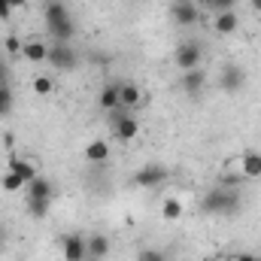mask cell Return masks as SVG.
Listing matches in <instances>:
<instances>
[{"instance_id": "ba28073f", "label": "cell", "mask_w": 261, "mask_h": 261, "mask_svg": "<svg viewBox=\"0 0 261 261\" xmlns=\"http://www.w3.org/2000/svg\"><path fill=\"white\" fill-rule=\"evenodd\" d=\"M246 85V70L237 64H225L219 70V88L222 91H228V94H234V91H240Z\"/></svg>"}, {"instance_id": "7c38bea8", "label": "cell", "mask_w": 261, "mask_h": 261, "mask_svg": "<svg viewBox=\"0 0 261 261\" xmlns=\"http://www.w3.org/2000/svg\"><path fill=\"white\" fill-rule=\"evenodd\" d=\"M110 249H113V243H110L107 234H88V255H85V261H107Z\"/></svg>"}, {"instance_id": "4fadbf2b", "label": "cell", "mask_w": 261, "mask_h": 261, "mask_svg": "<svg viewBox=\"0 0 261 261\" xmlns=\"http://www.w3.org/2000/svg\"><path fill=\"white\" fill-rule=\"evenodd\" d=\"M82 158L88 164H107L110 161V143L107 140H91L85 149H82Z\"/></svg>"}, {"instance_id": "1f68e13d", "label": "cell", "mask_w": 261, "mask_h": 261, "mask_svg": "<svg viewBox=\"0 0 261 261\" xmlns=\"http://www.w3.org/2000/svg\"><path fill=\"white\" fill-rule=\"evenodd\" d=\"M249 3H252V9H255V12H261V0H249Z\"/></svg>"}, {"instance_id": "5bb4252c", "label": "cell", "mask_w": 261, "mask_h": 261, "mask_svg": "<svg viewBox=\"0 0 261 261\" xmlns=\"http://www.w3.org/2000/svg\"><path fill=\"white\" fill-rule=\"evenodd\" d=\"M6 170L18 173V176H21L24 182H31L34 176H40V173H37V167H34L31 161H24L21 155H15V152H9V155H6Z\"/></svg>"}, {"instance_id": "4dcf8cb0", "label": "cell", "mask_w": 261, "mask_h": 261, "mask_svg": "<svg viewBox=\"0 0 261 261\" xmlns=\"http://www.w3.org/2000/svg\"><path fill=\"white\" fill-rule=\"evenodd\" d=\"M6 246V231H3V225H0V249Z\"/></svg>"}, {"instance_id": "2e32d148", "label": "cell", "mask_w": 261, "mask_h": 261, "mask_svg": "<svg viewBox=\"0 0 261 261\" xmlns=\"http://www.w3.org/2000/svg\"><path fill=\"white\" fill-rule=\"evenodd\" d=\"M97 107H100L103 113L122 107V103H119V79H116V82H107V85L100 88V94H97Z\"/></svg>"}, {"instance_id": "d4e9b609", "label": "cell", "mask_w": 261, "mask_h": 261, "mask_svg": "<svg viewBox=\"0 0 261 261\" xmlns=\"http://www.w3.org/2000/svg\"><path fill=\"white\" fill-rule=\"evenodd\" d=\"M9 110H12V88L0 85V116H9Z\"/></svg>"}, {"instance_id": "836d02e7", "label": "cell", "mask_w": 261, "mask_h": 261, "mask_svg": "<svg viewBox=\"0 0 261 261\" xmlns=\"http://www.w3.org/2000/svg\"><path fill=\"white\" fill-rule=\"evenodd\" d=\"M258 182H261V176H258Z\"/></svg>"}, {"instance_id": "5b68a950", "label": "cell", "mask_w": 261, "mask_h": 261, "mask_svg": "<svg viewBox=\"0 0 261 261\" xmlns=\"http://www.w3.org/2000/svg\"><path fill=\"white\" fill-rule=\"evenodd\" d=\"M61 255H64V261H85V255H88V237L82 231L61 234Z\"/></svg>"}, {"instance_id": "ac0fdd59", "label": "cell", "mask_w": 261, "mask_h": 261, "mask_svg": "<svg viewBox=\"0 0 261 261\" xmlns=\"http://www.w3.org/2000/svg\"><path fill=\"white\" fill-rule=\"evenodd\" d=\"M24 189H28V197H43V200H52L55 197V186L46 176H34Z\"/></svg>"}, {"instance_id": "8992f818", "label": "cell", "mask_w": 261, "mask_h": 261, "mask_svg": "<svg viewBox=\"0 0 261 261\" xmlns=\"http://www.w3.org/2000/svg\"><path fill=\"white\" fill-rule=\"evenodd\" d=\"M164 179H167V167H164V164H155V161L143 164V167L134 173V186H137V189H158Z\"/></svg>"}, {"instance_id": "7a4b0ae2", "label": "cell", "mask_w": 261, "mask_h": 261, "mask_svg": "<svg viewBox=\"0 0 261 261\" xmlns=\"http://www.w3.org/2000/svg\"><path fill=\"white\" fill-rule=\"evenodd\" d=\"M200 210L206 216H231V213H237L240 210V189H222V186L210 189L200 200Z\"/></svg>"}, {"instance_id": "d6986e66", "label": "cell", "mask_w": 261, "mask_h": 261, "mask_svg": "<svg viewBox=\"0 0 261 261\" xmlns=\"http://www.w3.org/2000/svg\"><path fill=\"white\" fill-rule=\"evenodd\" d=\"M49 206H52V200H43V197H28V216H34V219L49 216Z\"/></svg>"}, {"instance_id": "52a82bcc", "label": "cell", "mask_w": 261, "mask_h": 261, "mask_svg": "<svg viewBox=\"0 0 261 261\" xmlns=\"http://www.w3.org/2000/svg\"><path fill=\"white\" fill-rule=\"evenodd\" d=\"M46 64H52L55 70H73V67L79 64V55L70 49V43H52Z\"/></svg>"}, {"instance_id": "f1b7e54d", "label": "cell", "mask_w": 261, "mask_h": 261, "mask_svg": "<svg viewBox=\"0 0 261 261\" xmlns=\"http://www.w3.org/2000/svg\"><path fill=\"white\" fill-rule=\"evenodd\" d=\"M231 261H261V255H252V252H240V255H234Z\"/></svg>"}, {"instance_id": "603a6c76", "label": "cell", "mask_w": 261, "mask_h": 261, "mask_svg": "<svg viewBox=\"0 0 261 261\" xmlns=\"http://www.w3.org/2000/svg\"><path fill=\"white\" fill-rule=\"evenodd\" d=\"M52 91H55V79H52V76H37V79H34V94L46 97V94H52Z\"/></svg>"}, {"instance_id": "44dd1931", "label": "cell", "mask_w": 261, "mask_h": 261, "mask_svg": "<svg viewBox=\"0 0 261 261\" xmlns=\"http://www.w3.org/2000/svg\"><path fill=\"white\" fill-rule=\"evenodd\" d=\"M24 186H28V182H24L18 173H12V170H6V173L0 176V189H3V192H18V189H24Z\"/></svg>"}, {"instance_id": "f546056e", "label": "cell", "mask_w": 261, "mask_h": 261, "mask_svg": "<svg viewBox=\"0 0 261 261\" xmlns=\"http://www.w3.org/2000/svg\"><path fill=\"white\" fill-rule=\"evenodd\" d=\"M24 3H28V0H9V6H12V9H21Z\"/></svg>"}, {"instance_id": "277c9868", "label": "cell", "mask_w": 261, "mask_h": 261, "mask_svg": "<svg viewBox=\"0 0 261 261\" xmlns=\"http://www.w3.org/2000/svg\"><path fill=\"white\" fill-rule=\"evenodd\" d=\"M170 18L179 28H195L200 21V3L197 0H173L170 3Z\"/></svg>"}, {"instance_id": "e0dca14e", "label": "cell", "mask_w": 261, "mask_h": 261, "mask_svg": "<svg viewBox=\"0 0 261 261\" xmlns=\"http://www.w3.org/2000/svg\"><path fill=\"white\" fill-rule=\"evenodd\" d=\"M240 173L246 176V179H258L261 176V152H243L240 155Z\"/></svg>"}, {"instance_id": "83f0119b", "label": "cell", "mask_w": 261, "mask_h": 261, "mask_svg": "<svg viewBox=\"0 0 261 261\" xmlns=\"http://www.w3.org/2000/svg\"><path fill=\"white\" fill-rule=\"evenodd\" d=\"M0 85H9V64L0 58Z\"/></svg>"}, {"instance_id": "4316f807", "label": "cell", "mask_w": 261, "mask_h": 261, "mask_svg": "<svg viewBox=\"0 0 261 261\" xmlns=\"http://www.w3.org/2000/svg\"><path fill=\"white\" fill-rule=\"evenodd\" d=\"M9 15H12V6H9V0H0V21H9Z\"/></svg>"}, {"instance_id": "ffe728a7", "label": "cell", "mask_w": 261, "mask_h": 261, "mask_svg": "<svg viewBox=\"0 0 261 261\" xmlns=\"http://www.w3.org/2000/svg\"><path fill=\"white\" fill-rule=\"evenodd\" d=\"M161 216H164V222H176V219L182 216V203H179L176 197H167V200L161 203Z\"/></svg>"}, {"instance_id": "3957f363", "label": "cell", "mask_w": 261, "mask_h": 261, "mask_svg": "<svg viewBox=\"0 0 261 261\" xmlns=\"http://www.w3.org/2000/svg\"><path fill=\"white\" fill-rule=\"evenodd\" d=\"M200 61H203V46H200L197 40L179 43L176 52H173V64L179 67V73H182V70H195V67H200Z\"/></svg>"}, {"instance_id": "cb8c5ba5", "label": "cell", "mask_w": 261, "mask_h": 261, "mask_svg": "<svg viewBox=\"0 0 261 261\" xmlns=\"http://www.w3.org/2000/svg\"><path fill=\"white\" fill-rule=\"evenodd\" d=\"M3 49H6L9 58H21V40H18L15 34H9V37L3 40Z\"/></svg>"}, {"instance_id": "30bf717a", "label": "cell", "mask_w": 261, "mask_h": 261, "mask_svg": "<svg viewBox=\"0 0 261 261\" xmlns=\"http://www.w3.org/2000/svg\"><path fill=\"white\" fill-rule=\"evenodd\" d=\"M119 103H122L125 110H130V113L143 107V91H140V85H137V82L119 79Z\"/></svg>"}, {"instance_id": "6da1fadb", "label": "cell", "mask_w": 261, "mask_h": 261, "mask_svg": "<svg viewBox=\"0 0 261 261\" xmlns=\"http://www.w3.org/2000/svg\"><path fill=\"white\" fill-rule=\"evenodd\" d=\"M43 21H46V31L52 34L55 43H70L76 37V21H73L64 0H46L43 3Z\"/></svg>"}, {"instance_id": "7402d4cb", "label": "cell", "mask_w": 261, "mask_h": 261, "mask_svg": "<svg viewBox=\"0 0 261 261\" xmlns=\"http://www.w3.org/2000/svg\"><path fill=\"white\" fill-rule=\"evenodd\" d=\"M243 182H246V176H243L240 170H237V173H231V170H228V173H222V176L216 179V186H222V189H240Z\"/></svg>"}, {"instance_id": "484cf974", "label": "cell", "mask_w": 261, "mask_h": 261, "mask_svg": "<svg viewBox=\"0 0 261 261\" xmlns=\"http://www.w3.org/2000/svg\"><path fill=\"white\" fill-rule=\"evenodd\" d=\"M140 261H167V258L158 249H140Z\"/></svg>"}, {"instance_id": "9c48e42d", "label": "cell", "mask_w": 261, "mask_h": 261, "mask_svg": "<svg viewBox=\"0 0 261 261\" xmlns=\"http://www.w3.org/2000/svg\"><path fill=\"white\" fill-rule=\"evenodd\" d=\"M179 88H182L186 94L197 97V94L206 88V70H203V67H195V70H182V73H179Z\"/></svg>"}, {"instance_id": "8fae6325", "label": "cell", "mask_w": 261, "mask_h": 261, "mask_svg": "<svg viewBox=\"0 0 261 261\" xmlns=\"http://www.w3.org/2000/svg\"><path fill=\"white\" fill-rule=\"evenodd\" d=\"M237 28H240V18H237L234 9H228V12H216V18H213V34H219V37H231V34H237Z\"/></svg>"}, {"instance_id": "9a60e30c", "label": "cell", "mask_w": 261, "mask_h": 261, "mask_svg": "<svg viewBox=\"0 0 261 261\" xmlns=\"http://www.w3.org/2000/svg\"><path fill=\"white\" fill-rule=\"evenodd\" d=\"M21 58L31 61V64H46V58H49V46L40 43V40H28V43H21Z\"/></svg>"}, {"instance_id": "d6a6232c", "label": "cell", "mask_w": 261, "mask_h": 261, "mask_svg": "<svg viewBox=\"0 0 261 261\" xmlns=\"http://www.w3.org/2000/svg\"><path fill=\"white\" fill-rule=\"evenodd\" d=\"M200 3H203V6H210V3H213V0H200Z\"/></svg>"}]
</instances>
